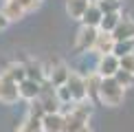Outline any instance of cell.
Here are the masks:
<instances>
[{"label": "cell", "mask_w": 134, "mask_h": 132, "mask_svg": "<svg viewBox=\"0 0 134 132\" xmlns=\"http://www.w3.org/2000/svg\"><path fill=\"white\" fill-rule=\"evenodd\" d=\"M116 57H125V55H132L134 53V40H121L114 44V51H112Z\"/></svg>", "instance_id": "e0dca14e"}, {"label": "cell", "mask_w": 134, "mask_h": 132, "mask_svg": "<svg viewBox=\"0 0 134 132\" xmlns=\"http://www.w3.org/2000/svg\"><path fill=\"white\" fill-rule=\"evenodd\" d=\"M40 130H42V121H40V119L26 117V121H22L15 132H40Z\"/></svg>", "instance_id": "ac0fdd59"}, {"label": "cell", "mask_w": 134, "mask_h": 132, "mask_svg": "<svg viewBox=\"0 0 134 132\" xmlns=\"http://www.w3.org/2000/svg\"><path fill=\"white\" fill-rule=\"evenodd\" d=\"M94 2H99L103 13H116L121 7V2H114V0H94Z\"/></svg>", "instance_id": "ffe728a7"}, {"label": "cell", "mask_w": 134, "mask_h": 132, "mask_svg": "<svg viewBox=\"0 0 134 132\" xmlns=\"http://www.w3.org/2000/svg\"><path fill=\"white\" fill-rule=\"evenodd\" d=\"M68 77H70V70L66 68L64 64H55L51 70H46V79L51 81V84H53L55 88H59V86H66Z\"/></svg>", "instance_id": "9c48e42d"}, {"label": "cell", "mask_w": 134, "mask_h": 132, "mask_svg": "<svg viewBox=\"0 0 134 132\" xmlns=\"http://www.w3.org/2000/svg\"><path fill=\"white\" fill-rule=\"evenodd\" d=\"M101 20H103V11H101V7H99V2H90L88 11L83 13V18H81V24L83 26H94V29H99Z\"/></svg>", "instance_id": "30bf717a"}, {"label": "cell", "mask_w": 134, "mask_h": 132, "mask_svg": "<svg viewBox=\"0 0 134 132\" xmlns=\"http://www.w3.org/2000/svg\"><path fill=\"white\" fill-rule=\"evenodd\" d=\"M0 11H2V13L7 15V20H9V22L24 18V13H26V9L22 7L20 2H15V0H7V2H4V7L0 9Z\"/></svg>", "instance_id": "4fadbf2b"}, {"label": "cell", "mask_w": 134, "mask_h": 132, "mask_svg": "<svg viewBox=\"0 0 134 132\" xmlns=\"http://www.w3.org/2000/svg\"><path fill=\"white\" fill-rule=\"evenodd\" d=\"M114 40L121 42V40H134V20L130 18H121V22L116 24V29L112 31Z\"/></svg>", "instance_id": "8fae6325"}, {"label": "cell", "mask_w": 134, "mask_h": 132, "mask_svg": "<svg viewBox=\"0 0 134 132\" xmlns=\"http://www.w3.org/2000/svg\"><path fill=\"white\" fill-rule=\"evenodd\" d=\"M121 11H116V13H103V20H101V24H99V31H108V33H112L116 29V24L121 22Z\"/></svg>", "instance_id": "5bb4252c"}, {"label": "cell", "mask_w": 134, "mask_h": 132, "mask_svg": "<svg viewBox=\"0 0 134 132\" xmlns=\"http://www.w3.org/2000/svg\"><path fill=\"white\" fill-rule=\"evenodd\" d=\"M114 77H116V81H119V84L123 86V88H130V86H134V73H130V70H123V68H121V70H119V73H116Z\"/></svg>", "instance_id": "d6986e66"}, {"label": "cell", "mask_w": 134, "mask_h": 132, "mask_svg": "<svg viewBox=\"0 0 134 132\" xmlns=\"http://www.w3.org/2000/svg\"><path fill=\"white\" fill-rule=\"evenodd\" d=\"M97 35H99V29H94V26H81L79 33H77L75 48H77L79 53H83V51H92L94 42H97Z\"/></svg>", "instance_id": "5b68a950"}, {"label": "cell", "mask_w": 134, "mask_h": 132, "mask_svg": "<svg viewBox=\"0 0 134 132\" xmlns=\"http://www.w3.org/2000/svg\"><path fill=\"white\" fill-rule=\"evenodd\" d=\"M66 86H68V90L72 95V101H86V99H88V88H86V77H83V75L70 73Z\"/></svg>", "instance_id": "277c9868"}, {"label": "cell", "mask_w": 134, "mask_h": 132, "mask_svg": "<svg viewBox=\"0 0 134 132\" xmlns=\"http://www.w3.org/2000/svg\"><path fill=\"white\" fill-rule=\"evenodd\" d=\"M7 24H9V20H7V15H4L2 11H0V31H2V29H4V26H7Z\"/></svg>", "instance_id": "603a6c76"}, {"label": "cell", "mask_w": 134, "mask_h": 132, "mask_svg": "<svg viewBox=\"0 0 134 132\" xmlns=\"http://www.w3.org/2000/svg\"><path fill=\"white\" fill-rule=\"evenodd\" d=\"M94 70H97V73L101 75V77H114V75L121 70V59L116 57L114 53L99 55V59H97V66H94Z\"/></svg>", "instance_id": "7a4b0ae2"}, {"label": "cell", "mask_w": 134, "mask_h": 132, "mask_svg": "<svg viewBox=\"0 0 134 132\" xmlns=\"http://www.w3.org/2000/svg\"><path fill=\"white\" fill-rule=\"evenodd\" d=\"M114 44H116V40H114L112 33H108V31H99L97 42H94V46H92L90 53H94L97 57H99V55H108V53L114 51Z\"/></svg>", "instance_id": "52a82bcc"}, {"label": "cell", "mask_w": 134, "mask_h": 132, "mask_svg": "<svg viewBox=\"0 0 134 132\" xmlns=\"http://www.w3.org/2000/svg\"><path fill=\"white\" fill-rule=\"evenodd\" d=\"M4 75L11 77L15 84H20L22 79H26V68H24V64H11L9 68L4 70Z\"/></svg>", "instance_id": "2e32d148"}, {"label": "cell", "mask_w": 134, "mask_h": 132, "mask_svg": "<svg viewBox=\"0 0 134 132\" xmlns=\"http://www.w3.org/2000/svg\"><path fill=\"white\" fill-rule=\"evenodd\" d=\"M20 99H26V101H35V99H40L42 95V81H35V79H22L20 84Z\"/></svg>", "instance_id": "8992f818"}, {"label": "cell", "mask_w": 134, "mask_h": 132, "mask_svg": "<svg viewBox=\"0 0 134 132\" xmlns=\"http://www.w3.org/2000/svg\"><path fill=\"white\" fill-rule=\"evenodd\" d=\"M92 0H66V11L72 20H81Z\"/></svg>", "instance_id": "7c38bea8"}, {"label": "cell", "mask_w": 134, "mask_h": 132, "mask_svg": "<svg viewBox=\"0 0 134 132\" xmlns=\"http://www.w3.org/2000/svg\"><path fill=\"white\" fill-rule=\"evenodd\" d=\"M119 59H121V68H123V70L134 73V53L132 55H125V57H119Z\"/></svg>", "instance_id": "44dd1931"}, {"label": "cell", "mask_w": 134, "mask_h": 132, "mask_svg": "<svg viewBox=\"0 0 134 132\" xmlns=\"http://www.w3.org/2000/svg\"><path fill=\"white\" fill-rule=\"evenodd\" d=\"M114 2H121V0H114Z\"/></svg>", "instance_id": "d4e9b609"}, {"label": "cell", "mask_w": 134, "mask_h": 132, "mask_svg": "<svg viewBox=\"0 0 134 132\" xmlns=\"http://www.w3.org/2000/svg\"><path fill=\"white\" fill-rule=\"evenodd\" d=\"M123 95H125V88L116 81V77H103L101 86H99V101L105 103V106L114 108L123 103Z\"/></svg>", "instance_id": "6da1fadb"}, {"label": "cell", "mask_w": 134, "mask_h": 132, "mask_svg": "<svg viewBox=\"0 0 134 132\" xmlns=\"http://www.w3.org/2000/svg\"><path fill=\"white\" fill-rule=\"evenodd\" d=\"M20 99V88L11 77L7 75H0V101L2 103H15Z\"/></svg>", "instance_id": "3957f363"}, {"label": "cell", "mask_w": 134, "mask_h": 132, "mask_svg": "<svg viewBox=\"0 0 134 132\" xmlns=\"http://www.w3.org/2000/svg\"><path fill=\"white\" fill-rule=\"evenodd\" d=\"M24 68H26V77L29 79H35V81H44L46 79V68H44L42 64H24Z\"/></svg>", "instance_id": "9a60e30c"}, {"label": "cell", "mask_w": 134, "mask_h": 132, "mask_svg": "<svg viewBox=\"0 0 134 132\" xmlns=\"http://www.w3.org/2000/svg\"><path fill=\"white\" fill-rule=\"evenodd\" d=\"M15 2H20L26 11H33L35 7H40V0H15Z\"/></svg>", "instance_id": "7402d4cb"}, {"label": "cell", "mask_w": 134, "mask_h": 132, "mask_svg": "<svg viewBox=\"0 0 134 132\" xmlns=\"http://www.w3.org/2000/svg\"><path fill=\"white\" fill-rule=\"evenodd\" d=\"M42 132H64V114L46 112L42 117Z\"/></svg>", "instance_id": "ba28073f"}, {"label": "cell", "mask_w": 134, "mask_h": 132, "mask_svg": "<svg viewBox=\"0 0 134 132\" xmlns=\"http://www.w3.org/2000/svg\"><path fill=\"white\" fill-rule=\"evenodd\" d=\"M77 132H90V128H88V125H83V128H79Z\"/></svg>", "instance_id": "cb8c5ba5"}]
</instances>
